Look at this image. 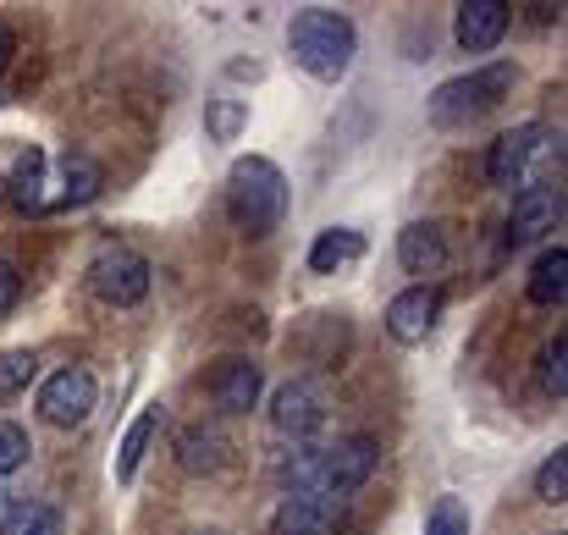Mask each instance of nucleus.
Here are the masks:
<instances>
[{
    "label": "nucleus",
    "mask_w": 568,
    "mask_h": 535,
    "mask_svg": "<svg viewBox=\"0 0 568 535\" xmlns=\"http://www.w3.org/2000/svg\"><path fill=\"white\" fill-rule=\"evenodd\" d=\"M376 464H381L376 436H348L337 447H304V453H293L282 464V486H287V497L293 492H315V497H343L348 503V492H359L376 475Z\"/></svg>",
    "instance_id": "obj_1"
},
{
    "label": "nucleus",
    "mask_w": 568,
    "mask_h": 535,
    "mask_svg": "<svg viewBox=\"0 0 568 535\" xmlns=\"http://www.w3.org/2000/svg\"><path fill=\"white\" fill-rule=\"evenodd\" d=\"M287 50L293 61L321 78V83H337L348 67H354V50H359V33L343 11H326V6H310L287 22Z\"/></svg>",
    "instance_id": "obj_2"
},
{
    "label": "nucleus",
    "mask_w": 568,
    "mask_h": 535,
    "mask_svg": "<svg viewBox=\"0 0 568 535\" xmlns=\"http://www.w3.org/2000/svg\"><path fill=\"white\" fill-rule=\"evenodd\" d=\"M226 204H232V221L248 232V238H271L287 215V178L276 172V161L265 155H243L226 178Z\"/></svg>",
    "instance_id": "obj_3"
},
{
    "label": "nucleus",
    "mask_w": 568,
    "mask_h": 535,
    "mask_svg": "<svg viewBox=\"0 0 568 535\" xmlns=\"http://www.w3.org/2000/svg\"><path fill=\"white\" fill-rule=\"evenodd\" d=\"M508 89H514V67H480V72H469V78H453V83H442L436 94H430V117L442 122V128H458V122H475V117H486V111H497L503 100H508Z\"/></svg>",
    "instance_id": "obj_4"
},
{
    "label": "nucleus",
    "mask_w": 568,
    "mask_h": 535,
    "mask_svg": "<svg viewBox=\"0 0 568 535\" xmlns=\"http://www.w3.org/2000/svg\"><path fill=\"white\" fill-rule=\"evenodd\" d=\"M89 287H94L105 304L128 310V304H139V299L150 293V260L133 254V249H122V243H105V249L89 260Z\"/></svg>",
    "instance_id": "obj_5"
},
{
    "label": "nucleus",
    "mask_w": 568,
    "mask_h": 535,
    "mask_svg": "<svg viewBox=\"0 0 568 535\" xmlns=\"http://www.w3.org/2000/svg\"><path fill=\"white\" fill-rule=\"evenodd\" d=\"M94 403H100V386H94V375H89L83 364H67V370H55V375L39 386V414H44L50 425H61V431L83 425V420L94 414Z\"/></svg>",
    "instance_id": "obj_6"
},
{
    "label": "nucleus",
    "mask_w": 568,
    "mask_h": 535,
    "mask_svg": "<svg viewBox=\"0 0 568 535\" xmlns=\"http://www.w3.org/2000/svg\"><path fill=\"white\" fill-rule=\"evenodd\" d=\"M326 403H332V392H326V381H287L282 392H276V403H271V425L282 431V436H293V442H304V436H315L321 425H326Z\"/></svg>",
    "instance_id": "obj_7"
},
{
    "label": "nucleus",
    "mask_w": 568,
    "mask_h": 535,
    "mask_svg": "<svg viewBox=\"0 0 568 535\" xmlns=\"http://www.w3.org/2000/svg\"><path fill=\"white\" fill-rule=\"evenodd\" d=\"M442 287H430V282H414V287H403L392 304H386V332L403 343V349H414V343H425L430 332H436V321H442Z\"/></svg>",
    "instance_id": "obj_8"
},
{
    "label": "nucleus",
    "mask_w": 568,
    "mask_h": 535,
    "mask_svg": "<svg viewBox=\"0 0 568 535\" xmlns=\"http://www.w3.org/2000/svg\"><path fill=\"white\" fill-rule=\"evenodd\" d=\"M348 525V503L343 497H315V492H293L282 497L271 531L276 535H337Z\"/></svg>",
    "instance_id": "obj_9"
},
{
    "label": "nucleus",
    "mask_w": 568,
    "mask_h": 535,
    "mask_svg": "<svg viewBox=\"0 0 568 535\" xmlns=\"http://www.w3.org/2000/svg\"><path fill=\"white\" fill-rule=\"evenodd\" d=\"M547 128L541 122H525V128H514V133H503L497 144H491V155H486V178L497 182V188H514V182H525L530 172V161L547 150Z\"/></svg>",
    "instance_id": "obj_10"
},
{
    "label": "nucleus",
    "mask_w": 568,
    "mask_h": 535,
    "mask_svg": "<svg viewBox=\"0 0 568 535\" xmlns=\"http://www.w3.org/2000/svg\"><path fill=\"white\" fill-rule=\"evenodd\" d=\"M397 260H403L408 276H442L447 260H453L447 232H442L436 221H414V226H403V232H397Z\"/></svg>",
    "instance_id": "obj_11"
},
{
    "label": "nucleus",
    "mask_w": 568,
    "mask_h": 535,
    "mask_svg": "<svg viewBox=\"0 0 568 535\" xmlns=\"http://www.w3.org/2000/svg\"><path fill=\"white\" fill-rule=\"evenodd\" d=\"M260 386H265V375H260L254 359H221V364L210 370V397H215V408H226V414H248V408L260 403Z\"/></svg>",
    "instance_id": "obj_12"
},
{
    "label": "nucleus",
    "mask_w": 568,
    "mask_h": 535,
    "mask_svg": "<svg viewBox=\"0 0 568 535\" xmlns=\"http://www.w3.org/2000/svg\"><path fill=\"white\" fill-rule=\"evenodd\" d=\"M453 33H458V44H464L469 55H486V50H497L503 33H508V6H503V0H464Z\"/></svg>",
    "instance_id": "obj_13"
},
{
    "label": "nucleus",
    "mask_w": 568,
    "mask_h": 535,
    "mask_svg": "<svg viewBox=\"0 0 568 535\" xmlns=\"http://www.w3.org/2000/svg\"><path fill=\"white\" fill-rule=\"evenodd\" d=\"M558 215H564V199L552 188H525L514 199V215H508V243H530V238L552 232Z\"/></svg>",
    "instance_id": "obj_14"
},
{
    "label": "nucleus",
    "mask_w": 568,
    "mask_h": 535,
    "mask_svg": "<svg viewBox=\"0 0 568 535\" xmlns=\"http://www.w3.org/2000/svg\"><path fill=\"white\" fill-rule=\"evenodd\" d=\"M365 254V238L354 232V226H326L321 238H315V249H310V271L315 276H337L343 265H354Z\"/></svg>",
    "instance_id": "obj_15"
},
{
    "label": "nucleus",
    "mask_w": 568,
    "mask_h": 535,
    "mask_svg": "<svg viewBox=\"0 0 568 535\" xmlns=\"http://www.w3.org/2000/svg\"><path fill=\"white\" fill-rule=\"evenodd\" d=\"M6 193H11L17 210H50V204H55V199H50V182H44V155H39V150H22L17 172L6 178Z\"/></svg>",
    "instance_id": "obj_16"
},
{
    "label": "nucleus",
    "mask_w": 568,
    "mask_h": 535,
    "mask_svg": "<svg viewBox=\"0 0 568 535\" xmlns=\"http://www.w3.org/2000/svg\"><path fill=\"white\" fill-rule=\"evenodd\" d=\"M178 453H183V470L210 475V470L226 464V436H221L215 425H189V431L178 436Z\"/></svg>",
    "instance_id": "obj_17"
},
{
    "label": "nucleus",
    "mask_w": 568,
    "mask_h": 535,
    "mask_svg": "<svg viewBox=\"0 0 568 535\" xmlns=\"http://www.w3.org/2000/svg\"><path fill=\"white\" fill-rule=\"evenodd\" d=\"M155 431H161V408H144V414L128 425V436H122V453H116V481H122V486L139 475V464H144V453H150Z\"/></svg>",
    "instance_id": "obj_18"
},
{
    "label": "nucleus",
    "mask_w": 568,
    "mask_h": 535,
    "mask_svg": "<svg viewBox=\"0 0 568 535\" xmlns=\"http://www.w3.org/2000/svg\"><path fill=\"white\" fill-rule=\"evenodd\" d=\"M100 188H105V172L89 155H67L61 161V193H55V204H89Z\"/></svg>",
    "instance_id": "obj_19"
},
{
    "label": "nucleus",
    "mask_w": 568,
    "mask_h": 535,
    "mask_svg": "<svg viewBox=\"0 0 568 535\" xmlns=\"http://www.w3.org/2000/svg\"><path fill=\"white\" fill-rule=\"evenodd\" d=\"M568 293V249H547L541 260H536V271H530V299L536 304H564Z\"/></svg>",
    "instance_id": "obj_20"
},
{
    "label": "nucleus",
    "mask_w": 568,
    "mask_h": 535,
    "mask_svg": "<svg viewBox=\"0 0 568 535\" xmlns=\"http://www.w3.org/2000/svg\"><path fill=\"white\" fill-rule=\"evenodd\" d=\"M243 128H248V100L215 94V100L204 105V133H210L215 144H232V139H237Z\"/></svg>",
    "instance_id": "obj_21"
},
{
    "label": "nucleus",
    "mask_w": 568,
    "mask_h": 535,
    "mask_svg": "<svg viewBox=\"0 0 568 535\" xmlns=\"http://www.w3.org/2000/svg\"><path fill=\"white\" fill-rule=\"evenodd\" d=\"M0 535H61V514H55L50 503H28V497H17V508L6 514Z\"/></svg>",
    "instance_id": "obj_22"
},
{
    "label": "nucleus",
    "mask_w": 568,
    "mask_h": 535,
    "mask_svg": "<svg viewBox=\"0 0 568 535\" xmlns=\"http://www.w3.org/2000/svg\"><path fill=\"white\" fill-rule=\"evenodd\" d=\"M33 375H39V354H33V349H6V354H0V397L28 392Z\"/></svg>",
    "instance_id": "obj_23"
},
{
    "label": "nucleus",
    "mask_w": 568,
    "mask_h": 535,
    "mask_svg": "<svg viewBox=\"0 0 568 535\" xmlns=\"http://www.w3.org/2000/svg\"><path fill=\"white\" fill-rule=\"evenodd\" d=\"M536 497H541V503H564V497H568V453H564V447H558V453L536 470Z\"/></svg>",
    "instance_id": "obj_24"
},
{
    "label": "nucleus",
    "mask_w": 568,
    "mask_h": 535,
    "mask_svg": "<svg viewBox=\"0 0 568 535\" xmlns=\"http://www.w3.org/2000/svg\"><path fill=\"white\" fill-rule=\"evenodd\" d=\"M425 535H469V508L458 497H442L425 519Z\"/></svg>",
    "instance_id": "obj_25"
},
{
    "label": "nucleus",
    "mask_w": 568,
    "mask_h": 535,
    "mask_svg": "<svg viewBox=\"0 0 568 535\" xmlns=\"http://www.w3.org/2000/svg\"><path fill=\"white\" fill-rule=\"evenodd\" d=\"M28 431L22 425H11V420H0V475H11V470H22L28 464Z\"/></svg>",
    "instance_id": "obj_26"
},
{
    "label": "nucleus",
    "mask_w": 568,
    "mask_h": 535,
    "mask_svg": "<svg viewBox=\"0 0 568 535\" xmlns=\"http://www.w3.org/2000/svg\"><path fill=\"white\" fill-rule=\"evenodd\" d=\"M541 386H547V397H564L568 392V343L564 337L541 354Z\"/></svg>",
    "instance_id": "obj_27"
},
{
    "label": "nucleus",
    "mask_w": 568,
    "mask_h": 535,
    "mask_svg": "<svg viewBox=\"0 0 568 535\" xmlns=\"http://www.w3.org/2000/svg\"><path fill=\"white\" fill-rule=\"evenodd\" d=\"M17 299H22V276H17V265H11V260H0V315H11V310H17Z\"/></svg>",
    "instance_id": "obj_28"
},
{
    "label": "nucleus",
    "mask_w": 568,
    "mask_h": 535,
    "mask_svg": "<svg viewBox=\"0 0 568 535\" xmlns=\"http://www.w3.org/2000/svg\"><path fill=\"white\" fill-rule=\"evenodd\" d=\"M11 55H17V39H11V28H0V72L11 67Z\"/></svg>",
    "instance_id": "obj_29"
},
{
    "label": "nucleus",
    "mask_w": 568,
    "mask_h": 535,
    "mask_svg": "<svg viewBox=\"0 0 568 535\" xmlns=\"http://www.w3.org/2000/svg\"><path fill=\"white\" fill-rule=\"evenodd\" d=\"M11 508H17V497H11V492H0V525H6V514H11Z\"/></svg>",
    "instance_id": "obj_30"
},
{
    "label": "nucleus",
    "mask_w": 568,
    "mask_h": 535,
    "mask_svg": "<svg viewBox=\"0 0 568 535\" xmlns=\"http://www.w3.org/2000/svg\"><path fill=\"white\" fill-rule=\"evenodd\" d=\"M0 193H6V172H0Z\"/></svg>",
    "instance_id": "obj_31"
},
{
    "label": "nucleus",
    "mask_w": 568,
    "mask_h": 535,
    "mask_svg": "<svg viewBox=\"0 0 568 535\" xmlns=\"http://www.w3.org/2000/svg\"><path fill=\"white\" fill-rule=\"evenodd\" d=\"M204 535H215V531H204Z\"/></svg>",
    "instance_id": "obj_32"
}]
</instances>
